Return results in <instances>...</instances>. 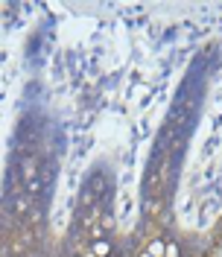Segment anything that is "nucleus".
Wrapping results in <instances>:
<instances>
[{"mask_svg": "<svg viewBox=\"0 0 222 257\" xmlns=\"http://www.w3.org/2000/svg\"><path fill=\"white\" fill-rule=\"evenodd\" d=\"M141 257H152V254H149V251H146V248H143V251H141Z\"/></svg>", "mask_w": 222, "mask_h": 257, "instance_id": "4", "label": "nucleus"}, {"mask_svg": "<svg viewBox=\"0 0 222 257\" xmlns=\"http://www.w3.org/2000/svg\"><path fill=\"white\" fill-rule=\"evenodd\" d=\"M146 251L152 257H167V240H152L146 245Z\"/></svg>", "mask_w": 222, "mask_h": 257, "instance_id": "2", "label": "nucleus"}, {"mask_svg": "<svg viewBox=\"0 0 222 257\" xmlns=\"http://www.w3.org/2000/svg\"><path fill=\"white\" fill-rule=\"evenodd\" d=\"M88 254L91 257H111V242L108 240H94L91 248H88Z\"/></svg>", "mask_w": 222, "mask_h": 257, "instance_id": "1", "label": "nucleus"}, {"mask_svg": "<svg viewBox=\"0 0 222 257\" xmlns=\"http://www.w3.org/2000/svg\"><path fill=\"white\" fill-rule=\"evenodd\" d=\"M167 257H181V251H178V245L173 240H167Z\"/></svg>", "mask_w": 222, "mask_h": 257, "instance_id": "3", "label": "nucleus"}]
</instances>
